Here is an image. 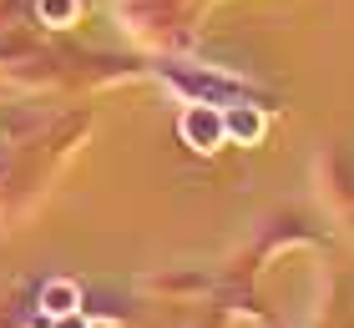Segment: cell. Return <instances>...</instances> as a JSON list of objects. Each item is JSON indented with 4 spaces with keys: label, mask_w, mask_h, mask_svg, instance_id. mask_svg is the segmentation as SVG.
Returning <instances> with one entry per match:
<instances>
[{
    "label": "cell",
    "mask_w": 354,
    "mask_h": 328,
    "mask_svg": "<svg viewBox=\"0 0 354 328\" xmlns=\"http://www.w3.org/2000/svg\"><path fill=\"white\" fill-rule=\"evenodd\" d=\"M41 303H46V313H71L76 308V288L71 283H51L41 293Z\"/></svg>",
    "instance_id": "6da1fadb"
},
{
    "label": "cell",
    "mask_w": 354,
    "mask_h": 328,
    "mask_svg": "<svg viewBox=\"0 0 354 328\" xmlns=\"http://www.w3.org/2000/svg\"><path fill=\"white\" fill-rule=\"evenodd\" d=\"M71 10H76V0H41V15H46V21H66Z\"/></svg>",
    "instance_id": "7a4b0ae2"
},
{
    "label": "cell",
    "mask_w": 354,
    "mask_h": 328,
    "mask_svg": "<svg viewBox=\"0 0 354 328\" xmlns=\"http://www.w3.org/2000/svg\"><path fill=\"white\" fill-rule=\"evenodd\" d=\"M61 328H86V323H82V318H71V313H66V323H61Z\"/></svg>",
    "instance_id": "3957f363"
}]
</instances>
